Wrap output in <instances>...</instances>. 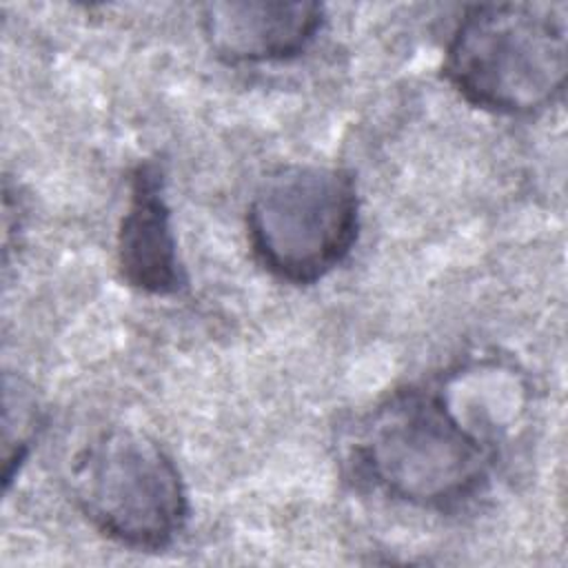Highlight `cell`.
Wrapping results in <instances>:
<instances>
[{
    "instance_id": "cell-1",
    "label": "cell",
    "mask_w": 568,
    "mask_h": 568,
    "mask_svg": "<svg viewBox=\"0 0 568 568\" xmlns=\"http://www.w3.org/2000/svg\"><path fill=\"white\" fill-rule=\"evenodd\" d=\"M497 459L490 419L433 386H404L379 399L355 435V468L384 495L448 508L488 481Z\"/></svg>"
},
{
    "instance_id": "cell-6",
    "label": "cell",
    "mask_w": 568,
    "mask_h": 568,
    "mask_svg": "<svg viewBox=\"0 0 568 568\" xmlns=\"http://www.w3.org/2000/svg\"><path fill=\"white\" fill-rule=\"evenodd\" d=\"M115 257L122 280L140 293L164 297L175 295L186 284L164 193V171L153 160H142L131 171Z\"/></svg>"
},
{
    "instance_id": "cell-5",
    "label": "cell",
    "mask_w": 568,
    "mask_h": 568,
    "mask_svg": "<svg viewBox=\"0 0 568 568\" xmlns=\"http://www.w3.org/2000/svg\"><path fill=\"white\" fill-rule=\"evenodd\" d=\"M317 2L231 0L202 7L211 51L229 64L282 62L300 55L324 27Z\"/></svg>"
},
{
    "instance_id": "cell-2",
    "label": "cell",
    "mask_w": 568,
    "mask_h": 568,
    "mask_svg": "<svg viewBox=\"0 0 568 568\" xmlns=\"http://www.w3.org/2000/svg\"><path fill=\"white\" fill-rule=\"evenodd\" d=\"M566 4L484 2L466 9L444 53V78L473 106L528 115L564 91Z\"/></svg>"
},
{
    "instance_id": "cell-4",
    "label": "cell",
    "mask_w": 568,
    "mask_h": 568,
    "mask_svg": "<svg viewBox=\"0 0 568 568\" xmlns=\"http://www.w3.org/2000/svg\"><path fill=\"white\" fill-rule=\"evenodd\" d=\"M71 495L104 537L162 550L184 530L189 493L173 457L151 435L113 426L91 437L73 457Z\"/></svg>"
},
{
    "instance_id": "cell-7",
    "label": "cell",
    "mask_w": 568,
    "mask_h": 568,
    "mask_svg": "<svg viewBox=\"0 0 568 568\" xmlns=\"http://www.w3.org/2000/svg\"><path fill=\"white\" fill-rule=\"evenodd\" d=\"M40 428V406L22 379L4 377V435H2V481L9 488L31 450Z\"/></svg>"
},
{
    "instance_id": "cell-3",
    "label": "cell",
    "mask_w": 568,
    "mask_h": 568,
    "mask_svg": "<svg viewBox=\"0 0 568 568\" xmlns=\"http://www.w3.org/2000/svg\"><path fill=\"white\" fill-rule=\"evenodd\" d=\"M359 231L353 175L331 164H286L262 178L246 209L253 257L273 277L313 284L339 266Z\"/></svg>"
}]
</instances>
